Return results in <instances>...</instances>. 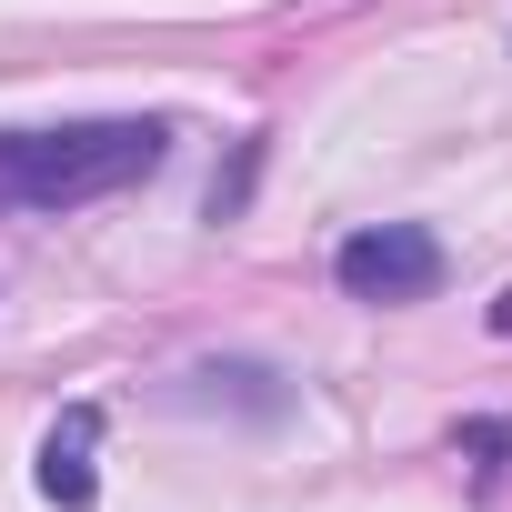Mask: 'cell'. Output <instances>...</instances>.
Listing matches in <instances>:
<instances>
[{
    "mask_svg": "<svg viewBox=\"0 0 512 512\" xmlns=\"http://www.w3.org/2000/svg\"><path fill=\"white\" fill-rule=\"evenodd\" d=\"M171 151L161 121H61V131H0V191L31 211H71L101 201L121 181H151Z\"/></svg>",
    "mask_w": 512,
    "mask_h": 512,
    "instance_id": "6da1fadb",
    "label": "cell"
},
{
    "mask_svg": "<svg viewBox=\"0 0 512 512\" xmlns=\"http://www.w3.org/2000/svg\"><path fill=\"white\" fill-rule=\"evenodd\" d=\"M332 282L352 292V302H432L442 292V241L422 231V221H372V231H352L342 251H332Z\"/></svg>",
    "mask_w": 512,
    "mask_h": 512,
    "instance_id": "7a4b0ae2",
    "label": "cell"
},
{
    "mask_svg": "<svg viewBox=\"0 0 512 512\" xmlns=\"http://www.w3.org/2000/svg\"><path fill=\"white\" fill-rule=\"evenodd\" d=\"M101 402H71L61 422H51V442H41V492L61 502V512H91V492H101Z\"/></svg>",
    "mask_w": 512,
    "mask_h": 512,
    "instance_id": "3957f363",
    "label": "cell"
},
{
    "mask_svg": "<svg viewBox=\"0 0 512 512\" xmlns=\"http://www.w3.org/2000/svg\"><path fill=\"white\" fill-rule=\"evenodd\" d=\"M492 332H502V342H512V292H502V302H492Z\"/></svg>",
    "mask_w": 512,
    "mask_h": 512,
    "instance_id": "277c9868",
    "label": "cell"
}]
</instances>
